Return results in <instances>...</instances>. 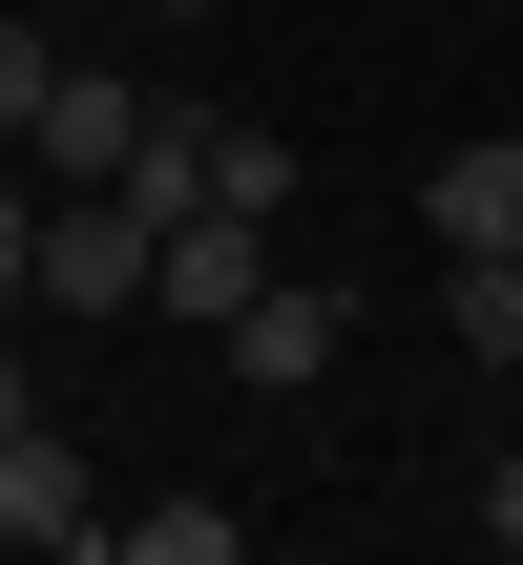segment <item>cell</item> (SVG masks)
Listing matches in <instances>:
<instances>
[{"label": "cell", "mask_w": 523, "mask_h": 565, "mask_svg": "<svg viewBox=\"0 0 523 565\" xmlns=\"http://www.w3.org/2000/svg\"><path fill=\"white\" fill-rule=\"evenodd\" d=\"M419 231H440V252H523V126H503V147H461V168L419 189Z\"/></svg>", "instance_id": "6"}, {"label": "cell", "mask_w": 523, "mask_h": 565, "mask_svg": "<svg viewBox=\"0 0 523 565\" xmlns=\"http://www.w3.org/2000/svg\"><path fill=\"white\" fill-rule=\"evenodd\" d=\"M147 126H168V105H147V84H105V63H42V105H21V147H42L63 189H126V168H147Z\"/></svg>", "instance_id": "3"}, {"label": "cell", "mask_w": 523, "mask_h": 565, "mask_svg": "<svg viewBox=\"0 0 523 565\" xmlns=\"http://www.w3.org/2000/svg\"><path fill=\"white\" fill-rule=\"evenodd\" d=\"M482 524H503V565H523V440H503V482H482Z\"/></svg>", "instance_id": "9"}, {"label": "cell", "mask_w": 523, "mask_h": 565, "mask_svg": "<svg viewBox=\"0 0 523 565\" xmlns=\"http://www.w3.org/2000/svg\"><path fill=\"white\" fill-rule=\"evenodd\" d=\"M252 294H273V210H168L147 231V315L168 335H231Z\"/></svg>", "instance_id": "2"}, {"label": "cell", "mask_w": 523, "mask_h": 565, "mask_svg": "<svg viewBox=\"0 0 523 565\" xmlns=\"http://www.w3.org/2000/svg\"><path fill=\"white\" fill-rule=\"evenodd\" d=\"M335 335H356V294H335V273H273V294H252L210 356H231L252 398H314V377H335Z\"/></svg>", "instance_id": "4"}, {"label": "cell", "mask_w": 523, "mask_h": 565, "mask_svg": "<svg viewBox=\"0 0 523 565\" xmlns=\"http://www.w3.org/2000/svg\"><path fill=\"white\" fill-rule=\"evenodd\" d=\"M252 524L231 503H105V565H231Z\"/></svg>", "instance_id": "8"}, {"label": "cell", "mask_w": 523, "mask_h": 565, "mask_svg": "<svg viewBox=\"0 0 523 565\" xmlns=\"http://www.w3.org/2000/svg\"><path fill=\"white\" fill-rule=\"evenodd\" d=\"M440 335L482 377H523V252H440Z\"/></svg>", "instance_id": "7"}, {"label": "cell", "mask_w": 523, "mask_h": 565, "mask_svg": "<svg viewBox=\"0 0 523 565\" xmlns=\"http://www.w3.org/2000/svg\"><path fill=\"white\" fill-rule=\"evenodd\" d=\"M21 294L42 315H147V189H63L21 231Z\"/></svg>", "instance_id": "1"}, {"label": "cell", "mask_w": 523, "mask_h": 565, "mask_svg": "<svg viewBox=\"0 0 523 565\" xmlns=\"http://www.w3.org/2000/svg\"><path fill=\"white\" fill-rule=\"evenodd\" d=\"M0 545H105V482H84L42 419H0Z\"/></svg>", "instance_id": "5"}]
</instances>
